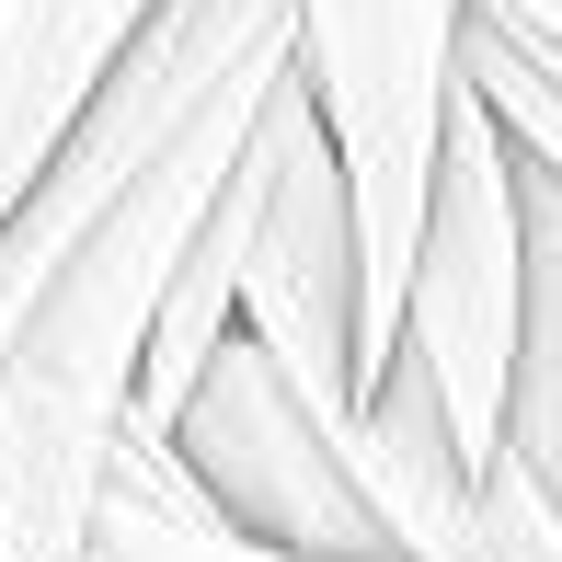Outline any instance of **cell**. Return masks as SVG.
I'll return each mask as SVG.
<instances>
[{
	"label": "cell",
	"mask_w": 562,
	"mask_h": 562,
	"mask_svg": "<svg viewBox=\"0 0 562 562\" xmlns=\"http://www.w3.org/2000/svg\"><path fill=\"white\" fill-rule=\"evenodd\" d=\"M459 69H471V92L494 104L505 126V149H517L528 172L562 195V58L551 46H517V35H494V23L471 12V46H459Z\"/></svg>",
	"instance_id": "8"
},
{
	"label": "cell",
	"mask_w": 562,
	"mask_h": 562,
	"mask_svg": "<svg viewBox=\"0 0 562 562\" xmlns=\"http://www.w3.org/2000/svg\"><path fill=\"white\" fill-rule=\"evenodd\" d=\"M172 459H184L195 494H207L241 540H265V551H299V562H402L391 528H379V505L356 494L345 448L299 414V391L265 368V345H241V334L218 345L207 391L184 402Z\"/></svg>",
	"instance_id": "5"
},
{
	"label": "cell",
	"mask_w": 562,
	"mask_h": 562,
	"mask_svg": "<svg viewBox=\"0 0 562 562\" xmlns=\"http://www.w3.org/2000/svg\"><path fill=\"white\" fill-rule=\"evenodd\" d=\"M161 12L172 0H0V229L58 172V149Z\"/></svg>",
	"instance_id": "6"
},
{
	"label": "cell",
	"mask_w": 562,
	"mask_h": 562,
	"mask_svg": "<svg viewBox=\"0 0 562 562\" xmlns=\"http://www.w3.org/2000/svg\"><path fill=\"white\" fill-rule=\"evenodd\" d=\"M482 23H494V35H517V46H551L562 58V0H471Z\"/></svg>",
	"instance_id": "9"
},
{
	"label": "cell",
	"mask_w": 562,
	"mask_h": 562,
	"mask_svg": "<svg viewBox=\"0 0 562 562\" xmlns=\"http://www.w3.org/2000/svg\"><path fill=\"white\" fill-rule=\"evenodd\" d=\"M528 172V161H517ZM505 459L540 482L562 517V195L528 172V334H517V402H505Z\"/></svg>",
	"instance_id": "7"
},
{
	"label": "cell",
	"mask_w": 562,
	"mask_h": 562,
	"mask_svg": "<svg viewBox=\"0 0 562 562\" xmlns=\"http://www.w3.org/2000/svg\"><path fill=\"white\" fill-rule=\"evenodd\" d=\"M517 334H528V172L505 149L494 104L471 92V69H459L448 149H437V207H425L414 299H402V356H391V379H414L437 402L459 482L505 471Z\"/></svg>",
	"instance_id": "3"
},
{
	"label": "cell",
	"mask_w": 562,
	"mask_h": 562,
	"mask_svg": "<svg viewBox=\"0 0 562 562\" xmlns=\"http://www.w3.org/2000/svg\"><path fill=\"white\" fill-rule=\"evenodd\" d=\"M459 46H471V0H288V58L311 92L322 138L345 161L356 207V379H391L402 356V299H414L425 207H437V149L459 104Z\"/></svg>",
	"instance_id": "2"
},
{
	"label": "cell",
	"mask_w": 562,
	"mask_h": 562,
	"mask_svg": "<svg viewBox=\"0 0 562 562\" xmlns=\"http://www.w3.org/2000/svg\"><path fill=\"white\" fill-rule=\"evenodd\" d=\"M265 218H252V252H241V345H265V368L299 391V414L322 425L334 448H356L368 425V379H356V207H345V161L322 138L311 92H299V58L276 81V115H265Z\"/></svg>",
	"instance_id": "4"
},
{
	"label": "cell",
	"mask_w": 562,
	"mask_h": 562,
	"mask_svg": "<svg viewBox=\"0 0 562 562\" xmlns=\"http://www.w3.org/2000/svg\"><path fill=\"white\" fill-rule=\"evenodd\" d=\"M276 81H288V35L265 58H241L126 172L104 195V218L69 241V265L46 276V299L23 311L12 356H0V562H92L115 459L138 437V391H149L172 276L207 241L229 172L252 161Z\"/></svg>",
	"instance_id": "1"
}]
</instances>
